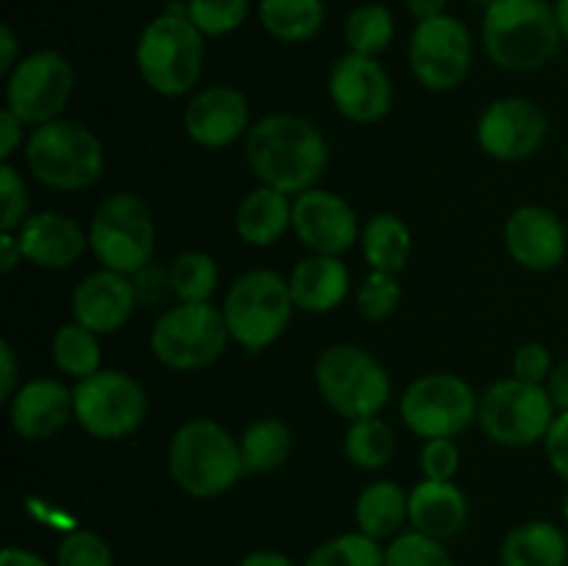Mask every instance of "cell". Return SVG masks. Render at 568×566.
<instances>
[{"instance_id": "c3c4849f", "label": "cell", "mask_w": 568, "mask_h": 566, "mask_svg": "<svg viewBox=\"0 0 568 566\" xmlns=\"http://www.w3.org/2000/svg\"><path fill=\"white\" fill-rule=\"evenodd\" d=\"M0 566H50L39 553L26 547H6L0 553Z\"/></svg>"}, {"instance_id": "74e56055", "label": "cell", "mask_w": 568, "mask_h": 566, "mask_svg": "<svg viewBox=\"0 0 568 566\" xmlns=\"http://www.w3.org/2000/svg\"><path fill=\"white\" fill-rule=\"evenodd\" d=\"M399 297H403V289H399L397 275L381 270H372L369 275L361 281L358 292H355L358 311L372 322L392 316L394 311H397Z\"/></svg>"}, {"instance_id": "ac0fdd59", "label": "cell", "mask_w": 568, "mask_h": 566, "mask_svg": "<svg viewBox=\"0 0 568 566\" xmlns=\"http://www.w3.org/2000/svg\"><path fill=\"white\" fill-rule=\"evenodd\" d=\"M189 139L205 150H222L250 131V103L242 89L231 83L205 87L183 111Z\"/></svg>"}, {"instance_id": "484cf974", "label": "cell", "mask_w": 568, "mask_h": 566, "mask_svg": "<svg viewBox=\"0 0 568 566\" xmlns=\"http://www.w3.org/2000/svg\"><path fill=\"white\" fill-rule=\"evenodd\" d=\"M499 566H568V538L555 522L516 525L499 544Z\"/></svg>"}, {"instance_id": "f5cc1de1", "label": "cell", "mask_w": 568, "mask_h": 566, "mask_svg": "<svg viewBox=\"0 0 568 566\" xmlns=\"http://www.w3.org/2000/svg\"><path fill=\"white\" fill-rule=\"evenodd\" d=\"M555 17H558L560 37H564V44H568V0H555Z\"/></svg>"}, {"instance_id": "681fc988", "label": "cell", "mask_w": 568, "mask_h": 566, "mask_svg": "<svg viewBox=\"0 0 568 566\" xmlns=\"http://www.w3.org/2000/svg\"><path fill=\"white\" fill-rule=\"evenodd\" d=\"M236 566H297L288 555L277 553V549H253L244 555Z\"/></svg>"}, {"instance_id": "60d3db41", "label": "cell", "mask_w": 568, "mask_h": 566, "mask_svg": "<svg viewBox=\"0 0 568 566\" xmlns=\"http://www.w3.org/2000/svg\"><path fill=\"white\" fill-rule=\"evenodd\" d=\"M458 466L460 449L455 438H425L419 449V469L427 481H453Z\"/></svg>"}, {"instance_id": "b9f144b4", "label": "cell", "mask_w": 568, "mask_h": 566, "mask_svg": "<svg viewBox=\"0 0 568 566\" xmlns=\"http://www.w3.org/2000/svg\"><path fill=\"white\" fill-rule=\"evenodd\" d=\"M555 370L552 353L547 350V344L541 342H527L516 350L514 355V377L527 383H547L549 375Z\"/></svg>"}, {"instance_id": "e0dca14e", "label": "cell", "mask_w": 568, "mask_h": 566, "mask_svg": "<svg viewBox=\"0 0 568 566\" xmlns=\"http://www.w3.org/2000/svg\"><path fill=\"white\" fill-rule=\"evenodd\" d=\"M292 231L303 247L322 255H344L361 242L358 214L353 205L327 189H308L294 198Z\"/></svg>"}, {"instance_id": "cb8c5ba5", "label": "cell", "mask_w": 568, "mask_h": 566, "mask_svg": "<svg viewBox=\"0 0 568 566\" xmlns=\"http://www.w3.org/2000/svg\"><path fill=\"white\" fill-rule=\"evenodd\" d=\"M294 309L305 314H327L349 294V270L342 255L311 253L294 264L288 275Z\"/></svg>"}, {"instance_id": "ee69618b", "label": "cell", "mask_w": 568, "mask_h": 566, "mask_svg": "<svg viewBox=\"0 0 568 566\" xmlns=\"http://www.w3.org/2000/svg\"><path fill=\"white\" fill-rule=\"evenodd\" d=\"M20 388V361L9 342H0V400H11Z\"/></svg>"}, {"instance_id": "44dd1931", "label": "cell", "mask_w": 568, "mask_h": 566, "mask_svg": "<svg viewBox=\"0 0 568 566\" xmlns=\"http://www.w3.org/2000/svg\"><path fill=\"white\" fill-rule=\"evenodd\" d=\"M11 427L26 442H48L59 436L67 422L75 420L72 414V388L55 377H37L17 388L9 400Z\"/></svg>"}, {"instance_id": "816d5d0a", "label": "cell", "mask_w": 568, "mask_h": 566, "mask_svg": "<svg viewBox=\"0 0 568 566\" xmlns=\"http://www.w3.org/2000/svg\"><path fill=\"white\" fill-rule=\"evenodd\" d=\"M447 3L449 0H405V9L416 17V22H422L447 14Z\"/></svg>"}, {"instance_id": "f546056e", "label": "cell", "mask_w": 568, "mask_h": 566, "mask_svg": "<svg viewBox=\"0 0 568 566\" xmlns=\"http://www.w3.org/2000/svg\"><path fill=\"white\" fill-rule=\"evenodd\" d=\"M292 444L294 436L286 422L275 420V416L255 420L253 425L244 427L242 438H239L244 469L253 472V475L281 469L292 455Z\"/></svg>"}, {"instance_id": "3957f363", "label": "cell", "mask_w": 568, "mask_h": 566, "mask_svg": "<svg viewBox=\"0 0 568 566\" xmlns=\"http://www.w3.org/2000/svg\"><path fill=\"white\" fill-rule=\"evenodd\" d=\"M166 469L189 497L211 499L231 492L244 475V458L239 438H233L220 422L197 420L183 422L170 438Z\"/></svg>"}, {"instance_id": "d4e9b609", "label": "cell", "mask_w": 568, "mask_h": 566, "mask_svg": "<svg viewBox=\"0 0 568 566\" xmlns=\"http://www.w3.org/2000/svg\"><path fill=\"white\" fill-rule=\"evenodd\" d=\"M292 209L294 200H288V194L272 186H258L244 194L236 216H233V225H236L242 242L253 244V247H270V244L281 242L292 228Z\"/></svg>"}, {"instance_id": "d6986e66", "label": "cell", "mask_w": 568, "mask_h": 566, "mask_svg": "<svg viewBox=\"0 0 568 566\" xmlns=\"http://www.w3.org/2000/svg\"><path fill=\"white\" fill-rule=\"evenodd\" d=\"M510 259L530 272H549L566 261L568 233L564 220L547 205H521L505 222Z\"/></svg>"}, {"instance_id": "7c38bea8", "label": "cell", "mask_w": 568, "mask_h": 566, "mask_svg": "<svg viewBox=\"0 0 568 566\" xmlns=\"http://www.w3.org/2000/svg\"><path fill=\"white\" fill-rule=\"evenodd\" d=\"M475 388L453 372H430L405 388L399 414L419 438H455L477 420Z\"/></svg>"}, {"instance_id": "bcb514c9", "label": "cell", "mask_w": 568, "mask_h": 566, "mask_svg": "<svg viewBox=\"0 0 568 566\" xmlns=\"http://www.w3.org/2000/svg\"><path fill=\"white\" fill-rule=\"evenodd\" d=\"M20 39L14 37L11 26H0V75H9L20 64Z\"/></svg>"}, {"instance_id": "9f6ffc18", "label": "cell", "mask_w": 568, "mask_h": 566, "mask_svg": "<svg viewBox=\"0 0 568 566\" xmlns=\"http://www.w3.org/2000/svg\"><path fill=\"white\" fill-rule=\"evenodd\" d=\"M566 161H568V153H566Z\"/></svg>"}, {"instance_id": "f1b7e54d", "label": "cell", "mask_w": 568, "mask_h": 566, "mask_svg": "<svg viewBox=\"0 0 568 566\" xmlns=\"http://www.w3.org/2000/svg\"><path fill=\"white\" fill-rule=\"evenodd\" d=\"M325 0H258V22L272 39L300 44L325 26Z\"/></svg>"}, {"instance_id": "8fae6325", "label": "cell", "mask_w": 568, "mask_h": 566, "mask_svg": "<svg viewBox=\"0 0 568 566\" xmlns=\"http://www.w3.org/2000/svg\"><path fill=\"white\" fill-rule=\"evenodd\" d=\"M72 414L92 438L116 442L142 427L148 416V394L128 372L100 370L72 388Z\"/></svg>"}, {"instance_id": "ba28073f", "label": "cell", "mask_w": 568, "mask_h": 566, "mask_svg": "<svg viewBox=\"0 0 568 566\" xmlns=\"http://www.w3.org/2000/svg\"><path fill=\"white\" fill-rule=\"evenodd\" d=\"M89 250L103 270L122 275L142 272L155 253V220L150 205L131 192L105 198L89 225Z\"/></svg>"}, {"instance_id": "277c9868", "label": "cell", "mask_w": 568, "mask_h": 566, "mask_svg": "<svg viewBox=\"0 0 568 566\" xmlns=\"http://www.w3.org/2000/svg\"><path fill=\"white\" fill-rule=\"evenodd\" d=\"M136 70L153 92L181 98L200 81L205 61V37L186 14L161 11L136 39Z\"/></svg>"}, {"instance_id": "603a6c76", "label": "cell", "mask_w": 568, "mask_h": 566, "mask_svg": "<svg viewBox=\"0 0 568 566\" xmlns=\"http://www.w3.org/2000/svg\"><path fill=\"white\" fill-rule=\"evenodd\" d=\"M469 519V499L453 481H422L408 492V522L425 536L449 542Z\"/></svg>"}, {"instance_id": "6da1fadb", "label": "cell", "mask_w": 568, "mask_h": 566, "mask_svg": "<svg viewBox=\"0 0 568 566\" xmlns=\"http://www.w3.org/2000/svg\"><path fill=\"white\" fill-rule=\"evenodd\" d=\"M244 159L261 186L297 198L316 186L327 170L331 150L320 128L305 117L270 114L250 125L244 137Z\"/></svg>"}, {"instance_id": "4dcf8cb0", "label": "cell", "mask_w": 568, "mask_h": 566, "mask_svg": "<svg viewBox=\"0 0 568 566\" xmlns=\"http://www.w3.org/2000/svg\"><path fill=\"white\" fill-rule=\"evenodd\" d=\"M394 31L397 26H394V14L386 3H361L347 14L344 42H347L349 53L381 59L392 44Z\"/></svg>"}, {"instance_id": "7bdbcfd3", "label": "cell", "mask_w": 568, "mask_h": 566, "mask_svg": "<svg viewBox=\"0 0 568 566\" xmlns=\"http://www.w3.org/2000/svg\"><path fill=\"white\" fill-rule=\"evenodd\" d=\"M544 449H547V461L555 475L568 483V411H558L547 438H544Z\"/></svg>"}, {"instance_id": "1f68e13d", "label": "cell", "mask_w": 568, "mask_h": 566, "mask_svg": "<svg viewBox=\"0 0 568 566\" xmlns=\"http://www.w3.org/2000/svg\"><path fill=\"white\" fill-rule=\"evenodd\" d=\"M397 449V436H394L392 425L383 422L381 416H369V420L349 422L347 436H344V455L349 464H355L364 472H377L388 466Z\"/></svg>"}, {"instance_id": "d590c367", "label": "cell", "mask_w": 568, "mask_h": 566, "mask_svg": "<svg viewBox=\"0 0 568 566\" xmlns=\"http://www.w3.org/2000/svg\"><path fill=\"white\" fill-rule=\"evenodd\" d=\"M250 0H186V17L203 37H227L250 17Z\"/></svg>"}, {"instance_id": "836d02e7", "label": "cell", "mask_w": 568, "mask_h": 566, "mask_svg": "<svg viewBox=\"0 0 568 566\" xmlns=\"http://www.w3.org/2000/svg\"><path fill=\"white\" fill-rule=\"evenodd\" d=\"M220 283L216 261L203 250H186L170 266V286L181 303H211Z\"/></svg>"}, {"instance_id": "d6a6232c", "label": "cell", "mask_w": 568, "mask_h": 566, "mask_svg": "<svg viewBox=\"0 0 568 566\" xmlns=\"http://www.w3.org/2000/svg\"><path fill=\"white\" fill-rule=\"evenodd\" d=\"M50 353H53L55 366H59L64 375L83 381V377L100 372V342L98 333H92L89 327H83L81 322H64V325L55 331L53 344H50Z\"/></svg>"}, {"instance_id": "8992f818", "label": "cell", "mask_w": 568, "mask_h": 566, "mask_svg": "<svg viewBox=\"0 0 568 566\" xmlns=\"http://www.w3.org/2000/svg\"><path fill=\"white\" fill-rule=\"evenodd\" d=\"M294 314L288 281L275 270H250L231 283L222 303L227 333L247 353H261L283 336Z\"/></svg>"}, {"instance_id": "5b68a950", "label": "cell", "mask_w": 568, "mask_h": 566, "mask_svg": "<svg viewBox=\"0 0 568 566\" xmlns=\"http://www.w3.org/2000/svg\"><path fill=\"white\" fill-rule=\"evenodd\" d=\"M26 164L39 183L61 192H81L100 181L103 144L83 122L53 120L37 125L26 139Z\"/></svg>"}, {"instance_id": "f35d334b", "label": "cell", "mask_w": 568, "mask_h": 566, "mask_svg": "<svg viewBox=\"0 0 568 566\" xmlns=\"http://www.w3.org/2000/svg\"><path fill=\"white\" fill-rule=\"evenodd\" d=\"M55 566H114V553L100 533L70 530L55 549Z\"/></svg>"}, {"instance_id": "f6af8a7d", "label": "cell", "mask_w": 568, "mask_h": 566, "mask_svg": "<svg viewBox=\"0 0 568 566\" xmlns=\"http://www.w3.org/2000/svg\"><path fill=\"white\" fill-rule=\"evenodd\" d=\"M22 125L26 122L14 111H0V161H9L14 155V150L22 144Z\"/></svg>"}, {"instance_id": "9c48e42d", "label": "cell", "mask_w": 568, "mask_h": 566, "mask_svg": "<svg viewBox=\"0 0 568 566\" xmlns=\"http://www.w3.org/2000/svg\"><path fill=\"white\" fill-rule=\"evenodd\" d=\"M225 316L211 303H181L166 309L150 333V350L166 370L194 372L211 366L227 347Z\"/></svg>"}, {"instance_id": "30bf717a", "label": "cell", "mask_w": 568, "mask_h": 566, "mask_svg": "<svg viewBox=\"0 0 568 566\" xmlns=\"http://www.w3.org/2000/svg\"><path fill=\"white\" fill-rule=\"evenodd\" d=\"M558 408L544 383H527L505 377L483 392L477 422L494 444L503 447H530L544 442Z\"/></svg>"}, {"instance_id": "52a82bcc", "label": "cell", "mask_w": 568, "mask_h": 566, "mask_svg": "<svg viewBox=\"0 0 568 566\" xmlns=\"http://www.w3.org/2000/svg\"><path fill=\"white\" fill-rule=\"evenodd\" d=\"M316 388L322 400L349 422L381 416L392 400V377L369 350L333 344L316 361Z\"/></svg>"}, {"instance_id": "f907efd6", "label": "cell", "mask_w": 568, "mask_h": 566, "mask_svg": "<svg viewBox=\"0 0 568 566\" xmlns=\"http://www.w3.org/2000/svg\"><path fill=\"white\" fill-rule=\"evenodd\" d=\"M20 261H22L20 239H17V233H3V236H0V270L9 275Z\"/></svg>"}, {"instance_id": "83f0119b", "label": "cell", "mask_w": 568, "mask_h": 566, "mask_svg": "<svg viewBox=\"0 0 568 566\" xmlns=\"http://www.w3.org/2000/svg\"><path fill=\"white\" fill-rule=\"evenodd\" d=\"M410 247H414L410 228L392 211L369 216V222L361 228V250L372 270L397 275L408 264Z\"/></svg>"}, {"instance_id": "ffe728a7", "label": "cell", "mask_w": 568, "mask_h": 566, "mask_svg": "<svg viewBox=\"0 0 568 566\" xmlns=\"http://www.w3.org/2000/svg\"><path fill=\"white\" fill-rule=\"evenodd\" d=\"M136 283L114 270H98L83 277L72 292V320L92 333H116L136 309Z\"/></svg>"}, {"instance_id": "2e32d148", "label": "cell", "mask_w": 568, "mask_h": 566, "mask_svg": "<svg viewBox=\"0 0 568 566\" xmlns=\"http://www.w3.org/2000/svg\"><path fill=\"white\" fill-rule=\"evenodd\" d=\"M327 92L338 114L361 125L383 120L394 103V87L386 67L372 55H358L349 50L333 64Z\"/></svg>"}, {"instance_id": "4fadbf2b", "label": "cell", "mask_w": 568, "mask_h": 566, "mask_svg": "<svg viewBox=\"0 0 568 566\" xmlns=\"http://www.w3.org/2000/svg\"><path fill=\"white\" fill-rule=\"evenodd\" d=\"M475 42L466 22L442 14L416 22L408 39V64L416 81L430 92H449L469 75Z\"/></svg>"}, {"instance_id": "9a60e30c", "label": "cell", "mask_w": 568, "mask_h": 566, "mask_svg": "<svg viewBox=\"0 0 568 566\" xmlns=\"http://www.w3.org/2000/svg\"><path fill=\"white\" fill-rule=\"evenodd\" d=\"M549 133V117L536 100L499 98L477 120V144L497 161L530 159L541 150Z\"/></svg>"}, {"instance_id": "7402d4cb", "label": "cell", "mask_w": 568, "mask_h": 566, "mask_svg": "<svg viewBox=\"0 0 568 566\" xmlns=\"http://www.w3.org/2000/svg\"><path fill=\"white\" fill-rule=\"evenodd\" d=\"M22 259L39 270H67L89 247V233L61 211H37L17 231Z\"/></svg>"}, {"instance_id": "5bb4252c", "label": "cell", "mask_w": 568, "mask_h": 566, "mask_svg": "<svg viewBox=\"0 0 568 566\" xmlns=\"http://www.w3.org/2000/svg\"><path fill=\"white\" fill-rule=\"evenodd\" d=\"M6 78V109L14 111L26 125L59 120L75 89V72L59 50H33L22 55Z\"/></svg>"}, {"instance_id": "11a10c76", "label": "cell", "mask_w": 568, "mask_h": 566, "mask_svg": "<svg viewBox=\"0 0 568 566\" xmlns=\"http://www.w3.org/2000/svg\"><path fill=\"white\" fill-rule=\"evenodd\" d=\"M471 3H477V6H483V9H488V6L497 3V0H471Z\"/></svg>"}, {"instance_id": "7a4b0ae2", "label": "cell", "mask_w": 568, "mask_h": 566, "mask_svg": "<svg viewBox=\"0 0 568 566\" xmlns=\"http://www.w3.org/2000/svg\"><path fill=\"white\" fill-rule=\"evenodd\" d=\"M483 48L508 72H536L558 55L560 37L549 0H497L483 11Z\"/></svg>"}, {"instance_id": "ab89813d", "label": "cell", "mask_w": 568, "mask_h": 566, "mask_svg": "<svg viewBox=\"0 0 568 566\" xmlns=\"http://www.w3.org/2000/svg\"><path fill=\"white\" fill-rule=\"evenodd\" d=\"M0 200H3V216H0V231L17 233L22 222L28 220V186L17 166L9 161H0Z\"/></svg>"}, {"instance_id": "e575fe53", "label": "cell", "mask_w": 568, "mask_h": 566, "mask_svg": "<svg viewBox=\"0 0 568 566\" xmlns=\"http://www.w3.org/2000/svg\"><path fill=\"white\" fill-rule=\"evenodd\" d=\"M303 566H386V547L361 530L342 533L311 549Z\"/></svg>"}, {"instance_id": "4316f807", "label": "cell", "mask_w": 568, "mask_h": 566, "mask_svg": "<svg viewBox=\"0 0 568 566\" xmlns=\"http://www.w3.org/2000/svg\"><path fill=\"white\" fill-rule=\"evenodd\" d=\"M408 522V492L394 481H375L355 499V525L361 533L377 538H394Z\"/></svg>"}, {"instance_id": "db71d44e", "label": "cell", "mask_w": 568, "mask_h": 566, "mask_svg": "<svg viewBox=\"0 0 568 566\" xmlns=\"http://www.w3.org/2000/svg\"><path fill=\"white\" fill-rule=\"evenodd\" d=\"M560 511H564V522H566V527H568V488H566V494H564V505H560Z\"/></svg>"}, {"instance_id": "7dc6e473", "label": "cell", "mask_w": 568, "mask_h": 566, "mask_svg": "<svg viewBox=\"0 0 568 566\" xmlns=\"http://www.w3.org/2000/svg\"><path fill=\"white\" fill-rule=\"evenodd\" d=\"M549 392V397H552L555 408L558 411H568V358L558 361L552 370V375H549V381L544 383Z\"/></svg>"}, {"instance_id": "8d00e7d4", "label": "cell", "mask_w": 568, "mask_h": 566, "mask_svg": "<svg viewBox=\"0 0 568 566\" xmlns=\"http://www.w3.org/2000/svg\"><path fill=\"white\" fill-rule=\"evenodd\" d=\"M386 566H455L444 542L419 530H405L388 542Z\"/></svg>"}]
</instances>
